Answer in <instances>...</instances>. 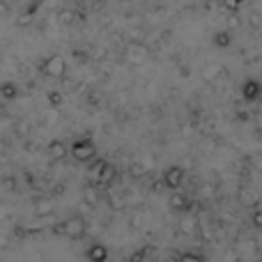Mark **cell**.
Wrapping results in <instances>:
<instances>
[{"label": "cell", "instance_id": "obj_26", "mask_svg": "<svg viewBox=\"0 0 262 262\" xmlns=\"http://www.w3.org/2000/svg\"><path fill=\"white\" fill-rule=\"evenodd\" d=\"M0 249H7V237L0 235Z\"/></svg>", "mask_w": 262, "mask_h": 262}, {"label": "cell", "instance_id": "obj_22", "mask_svg": "<svg viewBox=\"0 0 262 262\" xmlns=\"http://www.w3.org/2000/svg\"><path fill=\"white\" fill-rule=\"evenodd\" d=\"M72 55H74V60H76V62H88V53H85V51H76V49H74L72 51Z\"/></svg>", "mask_w": 262, "mask_h": 262}, {"label": "cell", "instance_id": "obj_14", "mask_svg": "<svg viewBox=\"0 0 262 262\" xmlns=\"http://www.w3.org/2000/svg\"><path fill=\"white\" fill-rule=\"evenodd\" d=\"M58 21L62 23V26H72V23L81 21V16H78L74 9H60V12H58Z\"/></svg>", "mask_w": 262, "mask_h": 262}, {"label": "cell", "instance_id": "obj_7", "mask_svg": "<svg viewBox=\"0 0 262 262\" xmlns=\"http://www.w3.org/2000/svg\"><path fill=\"white\" fill-rule=\"evenodd\" d=\"M127 55H129L131 62L140 64V62H145V60L149 58V51L145 49L143 44H138V41H131V44L127 46Z\"/></svg>", "mask_w": 262, "mask_h": 262}, {"label": "cell", "instance_id": "obj_16", "mask_svg": "<svg viewBox=\"0 0 262 262\" xmlns=\"http://www.w3.org/2000/svg\"><path fill=\"white\" fill-rule=\"evenodd\" d=\"M55 212V205L51 203V200H39V203H37V207H35V214L37 216H51V214Z\"/></svg>", "mask_w": 262, "mask_h": 262}, {"label": "cell", "instance_id": "obj_18", "mask_svg": "<svg viewBox=\"0 0 262 262\" xmlns=\"http://www.w3.org/2000/svg\"><path fill=\"white\" fill-rule=\"evenodd\" d=\"M242 3L244 0H221V5H223V9L226 12H230V14H237L242 9Z\"/></svg>", "mask_w": 262, "mask_h": 262}, {"label": "cell", "instance_id": "obj_8", "mask_svg": "<svg viewBox=\"0 0 262 262\" xmlns=\"http://www.w3.org/2000/svg\"><path fill=\"white\" fill-rule=\"evenodd\" d=\"M260 95H262V85L258 81H253V78L244 81V85H242V97H244V101H255V99H260Z\"/></svg>", "mask_w": 262, "mask_h": 262}, {"label": "cell", "instance_id": "obj_15", "mask_svg": "<svg viewBox=\"0 0 262 262\" xmlns=\"http://www.w3.org/2000/svg\"><path fill=\"white\" fill-rule=\"evenodd\" d=\"M149 255H154V249H149V246H140L138 251H134V253L129 255L127 262H145Z\"/></svg>", "mask_w": 262, "mask_h": 262}, {"label": "cell", "instance_id": "obj_23", "mask_svg": "<svg viewBox=\"0 0 262 262\" xmlns=\"http://www.w3.org/2000/svg\"><path fill=\"white\" fill-rule=\"evenodd\" d=\"M111 207H115V209H124V198H120V195H115V198H113V195H111Z\"/></svg>", "mask_w": 262, "mask_h": 262}, {"label": "cell", "instance_id": "obj_10", "mask_svg": "<svg viewBox=\"0 0 262 262\" xmlns=\"http://www.w3.org/2000/svg\"><path fill=\"white\" fill-rule=\"evenodd\" d=\"M170 209H172V212L186 214L191 209V198H186V195L180 193V191H172V195H170Z\"/></svg>", "mask_w": 262, "mask_h": 262}, {"label": "cell", "instance_id": "obj_4", "mask_svg": "<svg viewBox=\"0 0 262 262\" xmlns=\"http://www.w3.org/2000/svg\"><path fill=\"white\" fill-rule=\"evenodd\" d=\"M184 180H186V172L182 166H170V168H166V172H163V186L170 191H180L182 184H184Z\"/></svg>", "mask_w": 262, "mask_h": 262}, {"label": "cell", "instance_id": "obj_9", "mask_svg": "<svg viewBox=\"0 0 262 262\" xmlns=\"http://www.w3.org/2000/svg\"><path fill=\"white\" fill-rule=\"evenodd\" d=\"M85 258H88V262H108V249H106L104 244H99V242H95V244L85 251Z\"/></svg>", "mask_w": 262, "mask_h": 262}, {"label": "cell", "instance_id": "obj_11", "mask_svg": "<svg viewBox=\"0 0 262 262\" xmlns=\"http://www.w3.org/2000/svg\"><path fill=\"white\" fill-rule=\"evenodd\" d=\"M113 180H115V166H111V163L106 161V166L101 168V170L95 175V184L101 189V186H108V184H113Z\"/></svg>", "mask_w": 262, "mask_h": 262}, {"label": "cell", "instance_id": "obj_1", "mask_svg": "<svg viewBox=\"0 0 262 262\" xmlns=\"http://www.w3.org/2000/svg\"><path fill=\"white\" fill-rule=\"evenodd\" d=\"M53 232L55 235L67 237V239H72V242H78L88 235V221L81 216V214H74V216L64 219L62 223H58V226L53 228Z\"/></svg>", "mask_w": 262, "mask_h": 262}, {"label": "cell", "instance_id": "obj_25", "mask_svg": "<svg viewBox=\"0 0 262 262\" xmlns=\"http://www.w3.org/2000/svg\"><path fill=\"white\" fill-rule=\"evenodd\" d=\"M131 172H134V177H140V175H143V168H140V166H134V170H131Z\"/></svg>", "mask_w": 262, "mask_h": 262}, {"label": "cell", "instance_id": "obj_2", "mask_svg": "<svg viewBox=\"0 0 262 262\" xmlns=\"http://www.w3.org/2000/svg\"><path fill=\"white\" fill-rule=\"evenodd\" d=\"M69 154L78 163H90L92 159H97V145L90 136H83V138H76L69 145Z\"/></svg>", "mask_w": 262, "mask_h": 262}, {"label": "cell", "instance_id": "obj_21", "mask_svg": "<svg viewBox=\"0 0 262 262\" xmlns=\"http://www.w3.org/2000/svg\"><path fill=\"white\" fill-rule=\"evenodd\" d=\"M180 228H182V232H186V235H191V232L195 230V221L189 216V219H184V221H182V226H180Z\"/></svg>", "mask_w": 262, "mask_h": 262}, {"label": "cell", "instance_id": "obj_3", "mask_svg": "<svg viewBox=\"0 0 262 262\" xmlns=\"http://www.w3.org/2000/svg\"><path fill=\"white\" fill-rule=\"evenodd\" d=\"M41 74L49 76V78H58L60 81V78L67 76V60H64L60 53L49 55V58L41 62Z\"/></svg>", "mask_w": 262, "mask_h": 262}, {"label": "cell", "instance_id": "obj_19", "mask_svg": "<svg viewBox=\"0 0 262 262\" xmlns=\"http://www.w3.org/2000/svg\"><path fill=\"white\" fill-rule=\"evenodd\" d=\"M104 166H106V159H92V161H90V175L95 177Z\"/></svg>", "mask_w": 262, "mask_h": 262}, {"label": "cell", "instance_id": "obj_13", "mask_svg": "<svg viewBox=\"0 0 262 262\" xmlns=\"http://www.w3.org/2000/svg\"><path fill=\"white\" fill-rule=\"evenodd\" d=\"M230 44H232L230 30H219L216 35H214V46H216V49H228Z\"/></svg>", "mask_w": 262, "mask_h": 262}, {"label": "cell", "instance_id": "obj_12", "mask_svg": "<svg viewBox=\"0 0 262 262\" xmlns=\"http://www.w3.org/2000/svg\"><path fill=\"white\" fill-rule=\"evenodd\" d=\"M18 97V88L14 85V83H3L0 85V99L3 101H12Z\"/></svg>", "mask_w": 262, "mask_h": 262}, {"label": "cell", "instance_id": "obj_5", "mask_svg": "<svg viewBox=\"0 0 262 262\" xmlns=\"http://www.w3.org/2000/svg\"><path fill=\"white\" fill-rule=\"evenodd\" d=\"M81 198H83V203H85L88 207L95 209L97 205H99V200H101V195H99V186H97L95 182L85 184V186L81 189Z\"/></svg>", "mask_w": 262, "mask_h": 262}, {"label": "cell", "instance_id": "obj_27", "mask_svg": "<svg viewBox=\"0 0 262 262\" xmlns=\"http://www.w3.org/2000/svg\"><path fill=\"white\" fill-rule=\"evenodd\" d=\"M3 111H5V101L0 99V113H3Z\"/></svg>", "mask_w": 262, "mask_h": 262}, {"label": "cell", "instance_id": "obj_6", "mask_svg": "<svg viewBox=\"0 0 262 262\" xmlns=\"http://www.w3.org/2000/svg\"><path fill=\"white\" fill-rule=\"evenodd\" d=\"M46 149H49V157L53 159V161H64V159L69 157V147L64 140H51Z\"/></svg>", "mask_w": 262, "mask_h": 262}, {"label": "cell", "instance_id": "obj_24", "mask_svg": "<svg viewBox=\"0 0 262 262\" xmlns=\"http://www.w3.org/2000/svg\"><path fill=\"white\" fill-rule=\"evenodd\" d=\"M49 99L53 106H60L62 104V97H60V92H49Z\"/></svg>", "mask_w": 262, "mask_h": 262}, {"label": "cell", "instance_id": "obj_20", "mask_svg": "<svg viewBox=\"0 0 262 262\" xmlns=\"http://www.w3.org/2000/svg\"><path fill=\"white\" fill-rule=\"evenodd\" d=\"M251 226L262 230V209H255V212L251 214Z\"/></svg>", "mask_w": 262, "mask_h": 262}, {"label": "cell", "instance_id": "obj_28", "mask_svg": "<svg viewBox=\"0 0 262 262\" xmlns=\"http://www.w3.org/2000/svg\"><path fill=\"white\" fill-rule=\"evenodd\" d=\"M172 262H177V260H172Z\"/></svg>", "mask_w": 262, "mask_h": 262}, {"label": "cell", "instance_id": "obj_17", "mask_svg": "<svg viewBox=\"0 0 262 262\" xmlns=\"http://www.w3.org/2000/svg\"><path fill=\"white\" fill-rule=\"evenodd\" d=\"M177 262H207V260H205V255L195 253V251H186V253H182L177 258Z\"/></svg>", "mask_w": 262, "mask_h": 262}]
</instances>
